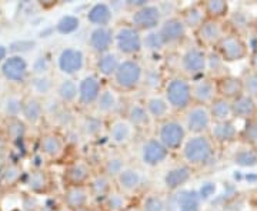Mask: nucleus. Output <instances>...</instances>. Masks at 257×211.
Segmentation results:
<instances>
[{"mask_svg":"<svg viewBox=\"0 0 257 211\" xmlns=\"http://www.w3.org/2000/svg\"><path fill=\"white\" fill-rule=\"evenodd\" d=\"M193 168L186 164L175 165L172 168H169L166 171L165 177H163V183L167 191L170 193H176L179 191L184 184L187 183L192 178Z\"/></svg>","mask_w":257,"mask_h":211,"instance_id":"6ab92c4d","label":"nucleus"},{"mask_svg":"<svg viewBox=\"0 0 257 211\" xmlns=\"http://www.w3.org/2000/svg\"><path fill=\"white\" fill-rule=\"evenodd\" d=\"M214 190H216V187H214V184L207 183L203 185V188L200 190V197L202 198H207V197H210L211 194L214 193Z\"/></svg>","mask_w":257,"mask_h":211,"instance_id":"4d7b16f0","label":"nucleus"},{"mask_svg":"<svg viewBox=\"0 0 257 211\" xmlns=\"http://www.w3.org/2000/svg\"><path fill=\"white\" fill-rule=\"evenodd\" d=\"M216 86H217L219 97L227 99L230 101H233L234 99L240 97L241 94H244L241 79L234 77V76H221L220 79L216 82Z\"/></svg>","mask_w":257,"mask_h":211,"instance_id":"b1692460","label":"nucleus"},{"mask_svg":"<svg viewBox=\"0 0 257 211\" xmlns=\"http://www.w3.org/2000/svg\"><path fill=\"white\" fill-rule=\"evenodd\" d=\"M72 211H93L92 207H83V208H77V210H72Z\"/></svg>","mask_w":257,"mask_h":211,"instance_id":"e2e57ef3","label":"nucleus"},{"mask_svg":"<svg viewBox=\"0 0 257 211\" xmlns=\"http://www.w3.org/2000/svg\"><path fill=\"white\" fill-rule=\"evenodd\" d=\"M234 163L241 167H253L257 164V153L254 150H240L234 154Z\"/></svg>","mask_w":257,"mask_h":211,"instance_id":"a18cd8bd","label":"nucleus"},{"mask_svg":"<svg viewBox=\"0 0 257 211\" xmlns=\"http://www.w3.org/2000/svg\"><path fill=\"white\" fill-rule=\"evenodd\" d=\"M183 164L189 167H204L210 164L214 158L216 147L214 141L210 136H190L184 141L183 147L180 150Z\"/></svg>","mask_w":257,"mask_h":211,"instance_id":"f257e3e1","label":"nucleus"},{"mask_svg":"<svg viewBox=\"0 0 257 211\" xmlns=\"http://www.w3.org/2000/svg\"><path fill=\"white\" fill-rule=\"evenodd\" d=\"M128 195L123 194L121 191H111L109 197L101 202L100 205L106 211H124L128 208Z\"/></svg>","mask_w":257,"mask_h":211,"instance_id":"4c0bfd02","label":"nucleus"},{"mask_svg":"<svg viewBox=\"0 0 257 211\" xmlns=\"http://www.w3.org/2000/svg\"><path fill=\"white\" fill-rule=\"evenodd\" d=\"M202 197L196 190H179L173 195L172 202H167V208L172 205L175 211H199Z\"/></svg>","mask_w":257,"mask_h":211,"instance_id":"412c9836","label":"nucleus"},{"mask_svg":"<svg viewBox=\"0 0 257 211\" xmlns=\"http://www.w3.org/2000/svg\"><path fill=\"white\" fill-rule=\"evenodd\" d=\"M223 63H224V60L221 59V56L216 52H211L207 55V70L210 72V73H216V72H219L221 67H223Z\"/></svg>","mask_w":257,"mask_h":211,"instance_id":"603ef678","label":"nucleus"},{"mask_svg":"<svg viewBox=\"0 0 257 211\" xmlns=\"http://www.w3.org/2000/svg\"><path fill=\"white\" fill-rule=\"evenodd\" d=\"M57 94L64 103H73L74 100H77L79 96V84H76L73 80H64L60 83Z\"/></svg>","mask_w":257,"mask_h":211,"instance_id":"a19ab883","label":"nucleus"},{"mask_svg":"<svg viewBox=\"0 0 257 211\" xmlns=\"http://www.w3.org/2000/svg\"><path fill=\"white\" fill-rule=\"evenodd\" d=\"M210 137L214 143H231L237 138V129L233 124V121H221V123H213L210 129Z\"/></svg>","mask_w":257,"mask_h":211,"instance_id":"2f4dec72","label":"nucleus"},{"mask_svg":"<svg viewBox=\"0 0 257 211\" xmlns=\"http://www.w3.org/2000/svg\"><path fill=\"white\" fill-rule=\"evenodd\" d=\"M202 6L206 19H209V20H220L229 12L227 2H223V0H209V2L202 3Z\"/></svg>","mask_w":257,"mask_h":211,"instance_id":"c9c22d12","label":"nucleus"},{"mask_svg":"<svg viewBox=\"0 0 257 211\" xmlns=\"http://www.w3.org/2000/svg\"><path fill=\"white\" fill-rule=\"evenodd\" d=\"M157 32L162 36L166 47H167L182 43L186 39V35H187V28L184 26L183 20L180 19V16H173V18L163 20L160 28L157 29Z\"/></svg>","mask_w":257,"mask_h":211,"instance_id":"2eb2a0df","label":"nucleus"},{"mask_svg":"<svg viewBox=\"0 0 257 211\" xmlns=\"http://www.w3.org/2000/svg\"><path fill=\"white\" fill-rule=\"evenodd\" d=\"M139 154H140V160H142L143 165L157 167L162 163H165L170 151L160 143L159 138L150 137L142 141L140 148H139Z\"/></svg>","mask_w":257,"mask_h":211,"instance_id":"9b49d317","label":"nucleus"},{"mask_svg":"<svg viewBox=\"0 0 257 211\" xmlns=\"http://www.w3.org/2000/svg\"><path fill=\"white\" fill-rule=\"evenodd\" d=\"M192 97L193 104L210 106L219 97L216 82L207 76H202L199 79L192 80Z\"/></svg>","mask_w":257,"mask_h":211,"instance_id":"f8f14e48","label":"nucleus"},{"mask_svg":"<svg viewBox=\"0 0 257 211\" xmlns=\"http://www.w3.org/2000/svg\"><path fill=\"white\" fill-rule=\"evenodd\" d=\"M145 181H146L145 173L140 168L132 167V165H127L120 173L119 177L114 180V183L117 185V190L123 194H126V195L138 193L140 188H143Z\"/></svg>","mask_w":257,"mask_h":211,"instance_id":"4468645a","label":"nucleus"},{"mask_svg":"<svg viewBox=\"0 0 257 211\" xmlns=\"http://www.w3.org/2000/svg\"><path fill=\"white\" fill-rule=\"evenodd\" d=\"M90 193L87 185H69L64 191V202L72 210L89 207L87 202L90 200Z\"/></svg>","mask_w":257,"mask_h":211,"instance_id":"bb28decb","label":"nucleus"},{"mask_svg":"<svg viewBox=\"0 0 257 211\" xmlns=\"http://www.w3.org/2000/svg\"><path fill=\"white\" fill-rule=\"evenodd\" d=\"M211 113L213 123H221V121H230L233 117V110H231V101L223 97H217L216 100L209 106Z\"/></svg>","mask_w":257,"mask_h":211,"instance_id":"f704fd0d","label":"nucleus"},{"mask_svg":"<svg viewBox=\"0 0 257 211\" xmlns=\"http://www.w3.org/2000/svg\"><path fill=\"white\" fill-rule=\"evenodd\" d=\"M35 86H36V89L39 92L45 93L47 92L49 89H50V86H52V83L49 79H45V77H42V79H37L35 80Z\"/></svg>","mask_w":257,"mask_h":211,"instance_id":"6e6d98bb","label":"nucleus"},{"mask_svg":"<svg viewBox=\"0 0 257 211\" xmlns=\"http://www.w3.org/2000/svg\"><path fill=\"white\" fill-rule=\"evenodd\" d=\"M167 210V202L157 194H152L145 198L142 211H166Z\"/></svg>","mask_w":257,"mask_h":211,"instance_id":"c03bdc74","label":"nucleus"},{"mask_svg":"<svg viewBox=\"0 0 257 211\" xmlns=\"http://www.w3.org/2000/svg\"><path fill=\"white\" fill-rule=\"evenodd\" d=\"M166 47L165 42L162 36L159 35L157 30H153V32H147L146 36H143V49H146L149 52H153V53H157L160 50H163Z\"/></svg>","mask_w":257,"mask_h":211,"instance_id":"37998d69","label":"nucleus"},{"mask_svg":"<svg viewBox=\"0 0 257 211\" xmlns=\"http://www.w3.org/2000/svg\"><path fill=\"white\" fill-rule=\"evenodd\" d=\"M149 5V2L147 0H128V2H126V6L127 8H132L133 10H138L140 9V8H145V6H147Z\"/></svg>","mask_w":257,"mask_h":211,"instance_id":"13d9d810","label":"nucleus"},{"mask_svg":"<svg viewBox=\"0 0 257 211\" xmlns=\"http://www.w3.org/2000/svg\"><path fill=\"white\" fill-rule=\"evenodd\" d=\"M123 116L133 124V127L136 130L146 129L152 121V117L147 113L145 103H139V101L128 103L123 111Z\"/></svg>","mask_w":257,"mask_h":211,"instance_id":"393cba45","label":"nucleus"},{"mask_svg":"<svg viewBox=\"0 0 257 211\" xmlns=\"http://www.w3.org/2000/svg\"><path fill=\"white\" fill-rule=\"evenodd\" d=\"M165 80H163V76L162 73L156 70V69H147L145 70V77H143V84L146 89L155 92L159 87H165Z\"/></svg>","mask_w":257,"mask_h":211,"instance_id":"79ce46f5","label":"nucleus"},{"mask_svg":"<svg viewBox=\"0 0 257 211\" xmlns=\"http://www.w3.org/2000/svg\"><path fill=\"white\" fill-rule=\"evenodd\" d=\"M180 70L186 79L194 80L199 79L207 70V53L200 46L189 47L183 52L179 60Z\"/></svg>","mask_w":257,"mask_h":211,"instance_id":"39448f33","label":"nucleus"},{"mask_svg":"<svg viewBox=\"0 0 257 211\" xmlns=\"http://www.w3.org/2000/svg\"><path fill=\"white\" fill-rule=\"evenodd\" d=\"M28 185L33 191H43L47 185V178L43 171H33L28 177Z\"/></svg>","mask_w":257,"mask_h":211,"instance_id":"de8ad7c7","label":"nucleus"},{"mask_svg":"<svg viewBox=\"0 0 257 211\" xmlns=\"http://www.w3.org/2000/svg\"><path fill=\"white\" fill-rule=\"evenodd\" d=\"M183 124L190 136H202L210 133L213 119L209 106L192 104L184 111Z\"/></svg>","mask_w":257,"mask_h":211,"instance_id":"423d86ee","label":"nucleus"},{"mask_svg":"<svg viewBox=\"0 0 257 211\" xmlns=\"http://www.w3.org/2000/svg\"><path fill=\"white\" fill-rule=\"evenodd\" d=\"M40 147H42V151L49 157H57L63 153L64 143L63 140L59 137V136H56V134H47V136L42 138Z\"/></svg>","mask_w":257,"mask_h":211,"instance_id":"e433bc0d","label":"nucleus"},{"mask_svg":"<svg viewBox=\"0 0 257 211\" xmlns=\"http://www.w3.org/2000/svg\"><path fill=\"white\" fill-rule=\"evenodd\" d=\"M6 53H8V52H6V49H5L3 46H0V62L6 57Z\"/></svg>","mask_w":257,"mask_h":211,"instance_id":"052dcab7","label":"nucleus"},{"mask_svg":"<svg viewBox=\"0 0 257 211\" xmlns=\"http://www.w3.org/2000/svg\"><path fill=\"white\" fill-rule=\"evenodd\" d=\"M19 175H20V170H19L18 167H9L8 170H6V173H5V181L6 183H15V181H18Z\"/></svg>","mask_w":257,"mask_h":211,"instance_id":"5fc2aeb1","label":"nucleus"},{"mask_svg":"<svg viewBox=\"0 0 257 211\" xmlns=\"http://www.w3.org/2000/svg\"><path fill=\"white\" fill-rule=\"evenodd\" d=\"M251 65H253V67L256 69V72H257V52H256V55L253 56V59H251Z\"/></svg>","mask_w":257,"mask_h":211,"instance_id":"680f3d73","label":"nucleus"},{"mask_svg":"<svg viewBox=\"0 0 257 211\" xmlns=\"http://www.w3.org/2000/svg\"><path fill=\"white\" fill-rule=\"evenodd\" d=\"M114 47L120 55L133 59L143 50V36L142 32L135 29L132 25L120 26L114 32Z\"/></svg>","mask_w":257,"mask_h":211,"instance_id":"0eeeda50","label":"nucleus"},{"mask_svg":"<svg viewBox=\"0 0 257 211\" xmlns=\"http://www.w3.org/2000/svg\"><path fill=\"white\" fill-rule=\"evenodd\" d=\"M23 116L25 119L30 121V123H37L40 117H42V113H43V107L40 104V101H37L36 99H29L23 103Z\"/></svg>","mask_w":257,"mask_h":211,"instance_id":"58836bf2","label":"nucleus"},{"mask_svg":"<svg viewBox=\"0 0 257 211\" xmlns=\"http://www.w3.org/2000/svg\"><path fill=\"white\" fill-rule=\"evenodd\" d=\"M156 137L170 153L179 151L187 140V130L182 120L169 117L159 123Z\"/></svg>","mask_w":257,"mask_h":211,"instance_id":"20e7f679","label":"nucleus"},{"mask_svg":"<svg viewBox=\"0 0 257 211\" xmlns=\"http://www.w3.org/2000/svg\"><path fill=\"white\" fill-rule=\"evenodd\" d=\"M162 15L163 12L157 5H147L145 8L133 10L130 25L139 32H153L157 30L162 25Z\"/></svg>","mask_w":257,"mask_h":211,"instance_id":"6e6552de","label":"nucleus"},{"mask_svg":"<svg viewBox=\"0 0 257 211\" xmlns=\"http://www.w3.org/2000/svg\"><path fill=\"white\" fill-rule=\"evenodd\" d=\"M143 77L145 67L138 59H124L111 77V86L119 93L135 92L143 84Z\"/></svg>","mask_w":257,"mask_h":211,"instance_id":"7ed1b4c3","label":"nucleus"},{"mask_svg":"<svg viewBox=\"0 0 257 211\" xmlns=\"http://www.w3.org/2000/svg\"><path fill=\"white\" fill-rule=\"evenodd\" d=\"M79 25H80V20L76 16H64L59 20L57 23V30L59 33L62 35H69V33H73L79 29Z\"/></svg>","mask_w":257,"mask_h":211,"instance_id":"49530a36","label":"nucleus"},{"mask_svg":"<svg viewBox=\"0 0 257 211\" xmlns=\"http://www.w3.org/2000/svg\"><path fill=\"white\" fill-rule=\"evenodd\" d=\"M96 111L101 117H117L123 116V103L121 96L114 87H103L99 100L96 103Z\"/></svg>","mask_w":257,"mask_h":211,"instance_id":"9d476101","label":"nucleus"},{"mask_svg":"<svg viewBox=\"0 0 257 211\" xmlns=\"http://www.w3.org/2000/svg\"><path fill=\"white\" fill-rule=\"evenodd\" d=\"M126 160L119 153H111L101 161V173L116 180L120 173L126 168Z\"/></svg>","mask_w":257,"mask_h":211,"instance_id":"72a5a7b5","label":"nucleus"},{"mask_svg":"<svg viewBox=\"0 0 257 211\" xmlns=\"http://www.w3.org/2000/svg\"><path fill=\"white\" fill-rule=\"evenodd\" d=\"M101 90H103V84H101V79L97 74L86 76L79 83V96H77L79 104L82 107L96 106Z\"/></svg>","mask_w":257,"mask_h":211,"instance_id":"ddd939ff","label":"nucleus"},{"mask_svg":"<svg viewBox=\"0 0 257 211\" xmlns=\"http://www.w3.org/2000/svg\"><path fill=\"white\" fill-rule=\"evenodd\" d=\"M231 110H233V117L246 120L256 119L257 104L253 97L247 94H241L240 97L231 101Z\"/></svg>","mask_w":257,"mask_h":211,"instance_id":"c85d7f7f","label":"nucleus"},{"mask_svg":"<svg viewBox=\"0 0 257 211\" xmlns=\"http://www.w3.org/2000/svg\"><path fill=\"white\" fill-rule=\"evenodd\" d=\"M22 107H23V104L20 103V100L12 97V99L8 100V104H6V111H8V114H9V116H16L19 111L22 110Z\"/></svg>","mask_w":257,"mask_h":211,"instance_id":"864d4df0","label":"nucleus"},{"mask_svg":"<svg viewBox=\"0 0 257 211\" xmlns=\"http://www.w3.org/2000/svg\"><path fill=\"white\" fill-rule=\"evenodd\" d=\"M82 131L84 136L87 137H97L103 130V120L100 116H87L83 120Z\"/></svg>","mask_w":257,"mask_h":211,"instance_id":"ea45409f","label":"nucleus"},{"mask_svg":"<svg viewBox=\"0 0 257 211\" xmlns=\"http://www.w3.org/2000/svg\"><path fill=\"white\" fill-rule=\"evenodd\" d=\"M196 39L200 47H217L220 40L226 36L223 32V26L219 20H206L200 28L194 32Z\"/></svg>","mask_w":257,"mask_h":211,"instance_id":"f3484780","label":"nucleus"},{"mask_svg":"<svg viewBox=\"0 0 257 211\" xmlns=\"http://www.w3.org/2000/svg\"><path fill=\"white\" fill-rule=\"evenodd\" d=\"M93 177L92 167L84 160H76L64 171V180L69 185H87Z\"/></svg>","mask_w":257,"mask_h":211,"instance_id":"aec40b11","label":"nucleus"},{"mask_svg":"<svg viewBox=\"0 0 257 211\" xmlns=\"http://www.w3.org/2000/svg\"><path fill=\"white\" fill-rule=\"evenodd\" d=\"M138 130L124 116L113 117L107 124V137L114 147H127L133 143Z\"/></svg>","mask_w":257,"mask_h":211,"instance_id":"1a4fd4ad","label":"nucleus"},{"mask_svg":"<svg viewBox=\"0 0 257 211\" xmlns=\"http://www.w3.org/2000/svg\"><path fill=\"white\" fill-rule=\"evenodd\" d=\"M89 47L97 56L111 52L114 46V30L110 28H94L89 35Z\"/></svg>","mask_w":257,"mask_h":211,"instance_id":"a211bd4d","label":"nucleus"},{"mask_svg":"<svg viewBox=\"0 0 257 211\" xmlns=\"http://www.w3.org/2000/svg\"><path fill=\"white\" fill-rule=\"evenodd\" d=\"M180 19L183 20L184 26L187 28V30H193V32H196L207 20L202 3L193 5V6H189L187 9H184L180 13Z\"/></svg>","mask_w":257,"mask_h":211,"instance_id":"473e14b6","label":"nucleus"},{"mask_svg":"<svg viewBox=\"0 0 257 211\" xmlns=\"http://www.w3.org/2000/svg\"><path fill=\"white\" fill-rule=\"evenodd\" d=\"M243 140L248 143L250 146H256L257 147V120L251 119L246 121V126L243 129Z\"/></svg>","mask_w":257,"mask_h":211,"instance_id":"09e8293b","label":"nucleus"},{"mask_svg":"<svg viewBox=\"0 0 257 211\" xmlns=\"http://www.w3.org/2000/svg\"><path fill=\"white\" fill-rule=\"evenodd\" d=\"M120 57L117 53L114 52H109V53H104V55L97 56V60H96V72L99 77H104V79H111L116 70L119 69Z\"/></svg>","mask_w":257,"mask_h":211,"instance_id":"c756f323","label":"nucleus"},{"mask_svg":"<svg viewBox=\"0 0 257 211\" xmlns=\"http://www.w3.org/2000/svg\"><path fill=\"white\" fill-rule=\"evenodd\" d=\"M124 211H142V210H139V208H133V207H128V208H126Z\"/></svg>","mask_w":257,"mask_h":211,"instance_id":"69168bd1","label":"nucleus"},{"mask_svg":"<svg viewBox=\"0 0 257 211\" xmlns=\"http://www.w3.org/2000/svg\"><path fill=\"white\" fill-rule=\"evenodd\" d=\"M241 82H243L244 94L250 97H257V72H248L241 79Z\"/></svg>","mask_w":257,"mask_h":211,"instance_id":"8fccbe9b","label":"nucleus"},{"mask_svg":"<svg viewBox=\"0 0 257 211\" xmlns=\"http://www.w3.org/2000/svg\"><path fill=\"white\" fill-rule=\"evenodd\" d=\"M113 184H114V180L110 178L109 175L103 174V173L93 174L90 181L87 184L90 197H92L93 200H96V201H100L101 204L109 197V194L113 191Z\"/></svg>","mask_w":257,"mask_h":211,"instance_id":"5701e85b","label":"nucleus"},{"mask_svg":"<svg viewBox=\"0 0 257 211\" xmlns=\"http://www.w3.org/2000/svg\"><path fill=\"white\" fill-rule=\"evenodd\" d=\"M2 73L10 82H23L28 74V65L20 56H13L3 63Z\"/></svg>","mask_w":257,"mask_h":211,"instance_id":"cd10ccee","label":"nucleus"},{"mask_svg":"<svg viewBox=\"0 0 257 211\" xmlns=\"http://www.w3.org/2000/svg\"><path fill=\"white\" fill-rule=\"evenodd\" d=\"M163 96L170 106V110L184 113L193 104L192 82L184 76H173L166 80Z\"/></svg>","mask_w":257,"mask_h":211,"instance_id":"f03ea898","label":"nucleus"},{"mask_svg":"<svg viewBox=\"0 0 257 211\" xmlns=\"http://www.w3.org/2000/svg\"><path fill=\"white\" fill-rule=\"evenodd\" d=\"M92 210L93 211H106L104 208H103V207H101V205L100 207H96V208H92Z\"/></svg>","mask_w":257,"mask_h":211,"instance_id":"0e129e2a","label":"nucleus"},{"mask_svg":"<svg viewBox=\"0 0 257 211\" xmlns=\"http://www.w3.org/2000/svg\"><path fill=\"white\" fill-rule=\"evenodd\" d=\"M84 66V55L79 49H64L59 56V69L64 74L73 76L77 74Z\"/></svg>","mask_w":257,"mask_h":211,"instance_id":"4be33fe9","label":"nucleus"},{"mask_svg":"<svg viewBox=\"0 0 257 211\" xmlns=\"http://www.w3.org/2000/svg\"><path fill=\"white\" fill-rule=\"evenodd\" d=\"M145 106L149 113V116L152 120H156L157 123L163 121V120L169 119V111H170V106L166 101L165 96H160L156 93H152L150 96H147L145 100Z\"/></svg>","mask_w":257,"mask_h":211,"instance_id":"a878e982","label":"nucleus"},{"mask_svg":"<svg viewBox=\"0 0 257 211\" xmlns=\"http://www.w3.org/2000/svg\"><path fill=\"white\" fill-rule=\"evenodd\" d=\"M26 133V126L23 121H20L18 119L10 120L9 124H8V134L12 140H19V138H23Z\"/></svg>","mask_w":257,"mask_h":211,"instance_id":"3c124183","label":"nucleus"},{"mask_svg":"<svg viewBox=\"0 0 257 211\" xmlns=\"http://www.w3.org/2000/svg\"><path fill=\"white\" fill-rule=\"evenodd\" d=\"M217 53L224 62H237L247 56V46L237 35H226L217 45Z\"/></svg>","mask_w":257,"mask_h":211,"instance_id":"dca6fc26","label":"nucleus"},{"mask_svg":"<svg viewBox=\"0 0 257 211\" xmlns=\"http://www.w3.org/2000/svg\"><path fill=\"white\" fill-rule=\"evenodd\" d=\"M46 67V59H43V57H40L36 62V65H35V69H36L37 72H45Z\"/></svg>","mask_w":257,"mask_h":211,"instance_id":"bf43d9fd","label":"nucleus"},{"mask_svg":"<svg viewBox=\"0 0 257 211\" xmlns=\"http://www.w3.org/2000/svg\"><path fill=\"white\" fill-rule=\"evenodd\" d=\"M87 20L94 28H109L113 20V10L107 3H96L87 12Z\"/></svg>","mask_w":257,"mask_h":211,"instance_id":"7c9ffc66","label":"nucleus"}]
</instances>
